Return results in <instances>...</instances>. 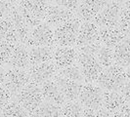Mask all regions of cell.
<instances>
[{
	"instance_id": "obj_15",
	"label": "cell",
	"mask_w": 130,
	"mask_h": 117,
	"mask_svg": "<svg viewBox=\"0 0 130 117\" xmlns=\"http://www.w3.org/2000/svg\"><path fill=\"white\" fill-rule=\"evenodd\" d=\"M8 17L10 18V19L13 23V26L15 27L16 32H17L20 43H23L26 45V40L28 38V35L30 32V28L27 26L24 17L22 16V14L20 13L19 9L16 5V1L14 2V5L11 8Z\"/></svg>"
},
{
	"instance_id": "obj_27",
	"label": "cell",
	"mask_w": 130,
	"mask_h": 117,
	"mask_svg": "<svg viewBox=\"0 0 130 117\" xmlns=\"http://www.w3.org/2000/svg\"><path fill=\"white\" fill-rule=\"evenodd\" d=\"M82 108L77 101L66 102L61 107V117H83Z\"/></svg>"
},
{
	"instance_id": "obj_12",
	"label": "cell",
	"mask_w": 130,
	"mask_h": 117,
	"mask_svg": "<svg viewBox=\"0 0 130 117\" xmlns=\"http://www.w3.org/2000/svg\"><path fill=\"white\" fill-rule=\"evenodd\" d=\"M76 61H77V48L76 47L55 46L52 63L55 65L58 70L76 64Z\"/></svg>"
},
{
	"instance_id": "obj_8",
	"label": "cell",
	"mask_w": 130,
	"mask_h": 117,
	"mask_svg": "<svg viewBox=\"0 0 130 117\" xmlns=\"http://www.w3.org/2000/svg\"><path fill=\"white\" fill-rule=\"evenodd\" d=\"M26 46L30 47H42V46H56L54 38V27L46 23H41L38 26L30 29Z\"/></svg>"
},
{
	"instance_id": "obj_28",
	"label": "cell",
	"mask_w": 130,
	"mask_h": 117,
	"mask_svg": "<svg viewBox=\"0 0 130 117\" xmlns=\"http://www.w3.org/2000/svg\"><path fill=\"white\" fill-rule=\"evenodd\" d=\"M98 62L103 66V68H107L111 65H113V58H112V49L108 48L106 46L100 45L99 49L95 54Z\"/></svg>"
},
{
	"instance_id": "obj_17",
	"label": "cell",
	"mask_w": 130,
	"mask_h": 117,
	"mask_svg": "<svg viewBox=\"0 0 130 117\" xmlns=\"http://www.w3.org/2000/svg\"><path fill=\"white\" fill-rule=\"evenodd\" d=\"M124 37H127V36L124 35L123 32L119 29V27L117 26L99 28L98 41L103 46H106L108 48L113 49Z\"/></svg>"
},
{
	"instance_id": "obj_7",
	"label": "cell",
	"mask_w": 130,
	"mask_h": 117,
	"mask_svg": "<svg viewBox=\"0 0 130 117\" xmlns=\"http://www.w3.org/2000/svg\"><path fill=\"white\" fill-rule=\"evenodd\" d=\"M124 1H107L103 9L94 19V24L99 28L117 26Z\"/></svg>"
},
{
	"instance_id": "obj_19",
	"label": "cell",
	"mask_w": 130,
	"mask_h": 117,
	"mask_svg": "<svg viewBox=\"0 0 130 117\" xmlns=\"http://www.w3.org/2000/svg\"><path fill=\"white\" fill-rule=\"evenodd\" d=\"M40 88H41L42 96L45 102L57 104L60 106L64 105L67 102L62 92L60 91L58 85L54 81V79L44 82L42 85H40Z\"/></svg>"
},
{
	"instance_id": "obj_2",
	"label": "cell",
	"mask_w": 130,
	"mask_h": 117,
	"mask_svg": "<svg viewBox=\"0 0 130 117\" xmlns=\"http://www.w3.org/2000/svg\"><path fill=\"white\" fill-rule=\"evenodd\" d=\"M129 82V69L119 65H111L104 68L97 78L95 84L107 92H119L126 83Z\"/></svg>"
},
{
	"instance_id": "obj_4",
	"label": "cell",
	"mask_w": 130,
	"mask_h": 117,
	"mask_svg": "<svg viewBox=\"0 0 130 117\" xmlns=\"http://www.w3.org/2000/svg\"><path fill=\"white\" fill-rule=\"evenodd\" d=\"M81 21L77 17L54 28L55 45L60 47H75L78 29Z\"/></svg>"
},
{
	"instance_id": "obj_13",
	"label": "cell",
	"mask_w": 130,
	"mask_h": 117,
	"mask_svg": "<svg viewBox=\"0 0 130 117\" xmlns=\"http://www.w3.org/2000/svg\"><path fill=\"white\" fill-rule=\"evenodd\" d=\"M98 36L99 27L94 24V22H81L78 29L75 47L80 48L93 44L98 41Z\"/></svg>"
},
{
	"instance_id": "obj_24",
	"label": "cell",
	"mask_w": 130,
	"mask_h": 117,
	"mask_svg": "<svg viewBox=\"0 0 130 117\" xmlns=\"http://www.w3.org/2000/svg\"><path fill=\"white\" fill-rule=\"evenodd\" d=\"M61 107L60 105L44 101L30 114V117H61Z\"/></svg>"
},
{
	"instance_id": "obj_9",
	"label": "cell",
	"mask_w": 130,
	"mask_h": 117,
	"mask_svg": "<svg viewBox=\"0 0 130 117\" xmlns=\"http://www.w3.org/2000/svg\"><path fill=\"white\" fill-rule=\"evenodd\" d=\"M30 82L27 69H17L6 67V79L4 87L15 97L19 92Z\"/></svg>"
},
{
	"instance_id": "obj_6",
	"label": "cell",
	"mask_w": 130,
	"mask_h": 117,
	"mask_svg": "<svg viewBox=\"0 0 130 117\" xmlns=\"http://www.w3.org/2000/svg\"><path fill=\"white\" fill-rule=\"evenodd\" d=\"M104 90L95 83H83L80 86L77 102L84 108L97 110L103 104Z\"/></svg>"
},
{
	"instance_id": "obj_10",
	"label": "cell",
	"mask_w": 130,
	"mask_h": 117,
	"mask_svg": "<svg viewBox=\"0 0 130 117\" xmlns=\"http://www.w3.org/2000/svg\"><path fill=\"white\" fill-rule=\"evenodd\" d=\"M27 71L30 77V82L40 86L46 81L52 80L58 73V69L52 62H47L39 65H30Z\"/></svg>"
},
{
	"instance_id": "obj_21",
	"label": "cell",
	"mask_w": 130,
	"mask_h": 117,
	"mask_svg": "<svg viewBox=\"0 0 130 117\" xmlns=\"http://www.w3.org/2000/svg\"><path fill=\"white\" fill-rule=\"evenodd\" d=\"M55 46H42L28 48L29 65H39L42 63L52 62Z\"/></svg>"
},
{
	"instance_id": "obj_26",
	"label": "cell",
	"mask_w": 130,
	"mask_h": 117,
	"mask_svg": "<svg viewBox=\"0 0 130 117\" xmlns=\"http://www.w3.org/2000/svg\"><path fill=\"white\" fill-rule=\"evenodd\" d=\"M58 74H60L63 77L67 78V79H69V80L77 82L79 84H83L84 83V79H83V76H82L81 70H80V68L78 67V65L76 64L58 70Z\"/></svg>"
},
{
	"instance_id": "obj_3",
	"label": "cell",
	"mask_w": 130,
	"mask_h": 117,
	"mask_svg": "<svg viewBox=\"0 0 130 117\" xmlns=\"http://www.w3.org/2000/svg\"><path fill=\"white\" fill-rule=\"evenodd\" d=\"M16 5L19 9L20 13L22 14V16L26 22L27 26L31 29L32 27L44 22L49 1L22 0L16 1Z\"/></svg>"
},
{
	"instance_id": "obj_1",
	"label": "cell",
	"mask_w": 130,
	"mask_h": 117,
	"mask_svg": "<svg viewBox=\"0 0 130 117\" xmlns=\"http://www.w3.org/2000/svg\"><path fill=\"white\" fill-rule=\"evenodd\" d=\"M100 45L101 43L97 41L90 45L77 48L76 65L81 70L84 83H95L104 69L95 56Z\"/></svg>"
},
{
	"instance_id": "obj_22",
	"label": "cell",
	"mask_w": 130,
	"mask_h": 117,
	"mask_svg": "<svg viewBox=\"0 0 130 117\" xmlns=\"http://www.w3.org/2000/svg\"><path fill=\"white\" fill-rule=\"evenodd\" d=\"M129 104V102H126V100L119 92L104 91L102 107L110 111L111 113L119 110L124 104Z\"/></svg>"
},
{
	"instance_id": "obj_20",
	"label": "cell",
	"mask_w": 130,
	"mask_h": 117,
	"mask_svg": "<svg viewBox=\"0 0 130 117\" xmlns=\"http://www.w3.org/2000/svg\"><path fill=\"white\" fill-rule=\"evenodd\" d=\"M129 36H127V37H124L112 49L113 64L119 65L123 68L129 69Z\"/></svg>"
},
{
	"instance_id": "obj_29",
	"label": "cell",
	"mask_w": 130,
	"mask_h": 117,
	"mask_svg": "<svg viewBox=\"0 0 130 117\" xmlns=\"http://www.w3.org/2000/svg\"><path fill=\"white\" fill-rule=\"evenodd\" d=\"M117 26L124 35L129 36V1H124Z\"/></svg>"
},
{
	"instance_id": "obj_5",
	"label": "cell",
	"mask_w": 130,
	"mask_h": 117,
	"mask_svg": "<svg viewBox=\"0 0 130 117\" xmlns=\"http://www.w3.org/2000/svg\"><path fill=\"white\" fill-rule=\"evenodd\" d=\"M15 100L29 114H31L44 102L40 86L33 82H29L25 86L15 97Z\"/></svg>"
},
{
	"instance_id": "obj_34",
	"label": "cell",
	"mask_w": 130,
	"mask_h": 117,
	"mask_svg": "<svg viewBox=\"0 0 130 117\" xmlns=\"http://www.w3.org/2000/svg\"><path fill=\"white\" fill-rule=\"evenodd\" d=\"M111 117H129V104H124L119 110L111 113Z\"/></svg>"
},
{
	"instance_id": "obj_37",
	"label": "cell",
	"mask_w": 130,
	"mask_h": 117,
	"mask_svg": "<svg viewBox=\"0 0 130 117\" xmlns=\"http://www.w3.org/2000/svg\"><path fill=\"white\" fill-rule=\"evenodd\" d=\"M6 79V67L0 65V87L4 86Z\"/></svg>"
},
{
	"instance_id": "obj_14",
	"label": "cell",
	"mask_w": 130,
	"mask_h": 117,
	"mask_svg": "<svg viewBox=\"0 0 130 117\" xmlns=\"http://www.w3.org/2000/svg\"><path fill=\"white\" fill-rule=\"evenodd\" d=\"M107 1H97V0L80 1L75 15L81 22H93L99 12L103 9Z\"/></svg>"
},
{
	"instance_id": "obj_18",
	"label": "cell",
	"mask_w": 130,
	"mask_h": 117,
	"mask_svg": "<svg viewBox=\"0 0 130 117\" xmlns=\"http://www.w3.org/2000/svg\"><path fill=\"white\" fill-rule=\"evenodd\" d=\"M53 79L56 82V84L58 85L60 91L62 92V94L65 97L67 102L77 101L81 84L72 81V80H69L67 78L61 76L58 73L56 74V76Z\"/></svg>"
},
{
	"instance_id": "obj_23",
	"label": "cell",
	"mask_w": 130,
	"mask_h": 117,
	"mask_svg": "<svg viewBox=\"0 0 130 117\" xmlns=\"http://www.w3.org/2000/svg\"><path fill=\"white\" fill-rule=\"evenodd\" d=\"M0 41L9 42L12 44L20 43L13 23L9 17L0 22Z\"/></svg>"
},
{
	"instance_id": "obj_38",
	"label": "cell",
	"mask_w": 130,
	"mask_h": 117,
	"mask_svg": "<svg viewBox=\"0 0 130 117\" xmlns=\"http://www.w3.org/2000/svg\"><path fill=\"white\" fill-rule=\"evenodd\" d=\"M82 115H83V117H96V110L83 107L82 108Z\"/></svg>"
},
{
	"instance_id": "obj_25",
	"label": "cell",
	"mask_w": 130,
	"mask_h": 117,
	"mask_svg": "<svg viewBox=\"0 0 130 117\" xmlns=\"http://www.w3.org/2000/svg\"><path fill=\"white\" fill-rule=\"evenodd\" d=\"M4 117H30V114L14 99L2 108Z\"/></svg>"
},
{
	"instance_id": "obj_35",
	"label": "cell",
	"mask_w": 130,
	"mask_h": 117,
	"mask_svg": "<svg viewBox=\"0 0 130 117\" xmlns=\"http://www.w3.org/2000/svg\"><path fill=\"white\" fill-rule=\"evenodd\" d=\"M119 93L123 96V97L126 100V102H129V82L124 85L122 89L119 91Z\"/></svg>"
},
{
	"instance_id": "obj_16",
	"label": "cell",
	"mask_w": 130,
	"mask_h": 117,
	"mask_svg": "<svg viewBox=\"0 0 130 117\" xmlns=\"http://www.w3.org/2000/svg\"><path fill=\"white\" fill-rule=\"evenodd\" d=\"M29 66L30 65L28 57V48L23 43L16 44L7 67L17 68V69H28Z\"/></svg>"
},
{
	"instance_id": "obj_33",
	"label": "cell",
	"mask_w": 130,
	"mask_h": 117,
	"mask_svg": "<svg viewBox=\"0 0 130 117\" xmlns=\"http://www.w3.org/2000/svg\"><path fill=\"white\" fill-rule=\"evenodd\" d=\"M15 1H0V22L9 16L10 10Z\"/></svg>"
},
{
	"instance_id": "obj_30",
	"label": "cell",
	"mask_w": 130,
	"mask_h": 117,
	"mask_svg": "<svg viewBox=\"0 0 130 117\" xmlns=\"http://www.w3.org/2000/svg\"><path fill=\"white\" fill-rule=\"evenodd\" d=\"M15 45L16 44L0 41V65L7 67Z\"/></svg>"
},
{
	"instance_id": "obj_31",
	"label": "cell",
	"mask_w": 130,
	"mask_h": 117,
	"mask_svg": "<svg viewBox=\"0 0 130 117\" xmlns=\"http://www.w3.org/2000/svg\"><path fill=\"white\" fill-rule=\"evenodd\" d=\"M52 2L54 4L63 7L74 14L76 13L79 3H80V1H77V0H58V1H52Z\"/></svg>"
},
{
	"instance_id": "obj_32",
	"label": "cell",
	"mask_w": 130,
	"mask_h": 117,
	"mask_svg": "<svg viewBox=\"0 0 130 117\" xmlns=\"http://www.w3.org/2000/svg\"><path fill=\"white\" fill-rule=\"evenodd\" d=\"M15 97L10 92L7 90L4 86L0 87V109H2L4 106H6Z\"/></svg>"
},
{
	"instance_id": "obj_11",
	"label": "cell",
	"mask_w": 130,
	"mask_h": 117,
	"mask_svg": "<svg viewBox=\"0 0 130 117\" xmlns=\"http://www.w3.org/2000/svg\"><path fill=\"white\" fill-rule=\"evenodd\" d=\"M76 15L71 11L67 10L63 7L54 4L52 1H49V5L47 8L44 23L48 24L52 27H57L75 18Z\"/></svg>"
},
{
	"instance_id": "obj_39",
	"label": "cell",
	"mask_w": 130,
	"mask_h": 117,
	"mask_svg": "<svg viewBox=\"0 0 130 117\" xmlns=\"http://www.w3.org/2000/svg\"><path fill=\"white\" fill-rule=\"evenodd\" d=\"M0 117H4V115H3V112H2V109H0Z\"/></svg>"
},
{
	"instance_id": "obj_36",
	"label": "cell",
	"mask_w": 130,
	"mask_h": 117,
	"mask_svg": "<svg viewBox=\"0 0 130 117\" xmlns=\"http://www.w3.org/2000/svg\"><path fill=\"white\" fill-rule=\"evenodd\" d=\"M96 117H111V113L104 107H100L96 110Z\"/></svg>"
}]
</instances>
